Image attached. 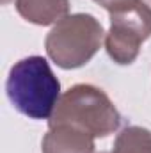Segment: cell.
I'll use <instances>...</instances> for the list:
<instances>
[{"mask_svg":"<svg viewBox=\"0 0 151 153\" xmlns=\"http://www.w3.org/2000/svg\"><path fill=\"white\" fill-rule=\"evenodd\" d=\"M100 153H112V152H100Z\"/></svg>","mask_w":151,"mask_h":153,"instance_id":"cell-10","label":"cell"},{"mask_svg":"<svg viewBox=\"0 0 151 153\" xmlns=\"http://www.w3.org/2000/svg\"><path fill=\"white\" fill-rule=\"evenodd\" d=\"M73 125L96 137H107L121 125V114L107 93L93 84H76L59 100L48 125Z\"/></svg>","mask_w":151,"mask_h":153,"instance_id":"cell-2","label":"cell"},{"mask_svg":"<svg viewBox=\"0 0 151 153\" xmlns=\"http://www.w3.org/2000/svg\"><path fill=\"white\" fill-rule=\"evenodd\" d=\"M96 4H100L103 9H107L109 13H114V11H119V9H123V7H128V5H132L133 2H137V0H94Z\"/></svg>","mask_w":151,"mask_h":153,"instance_id":"cell-8","label":"cell"},{"mask_svg":"<svg viewBox=\"0 0 151 153\" xmlns=\"http://www.w3.org/2000/svg\"><path fill=\"white\" fill-rule=\"evenodd\" d=\"M151 36V7L137 0L128 7L110 13V29L105 34V48L115 64H132L141 46Z\"/></svg>","mask_w":151,"mask_h":153,"instance_id":"cell-4","label":"cell"},{"mask_svg":"<svg viewBox=\"0 0 151 153\" xmlns=\"http://www.w3.org/2000/svg\"><path fill=\"white\" fill-rule=\"evenodd\" d=\"M2 2H4V4H7V2H9V0H2Z\"/></svg>","mask_w":151,"mask_h":153,"instance_id":"cell-9","label":"cell"},{"mask_svg":"<svg viewBox=\"0 0 151 153\" xmlns=\"http://www.w3.org/2000/svg\"><path fill=\"white\" fill-rule=\"evenodd\" d=\"M5 91L13 107L30 119H50L62 96L59 78L41 55L14 62L7 75Z\"/></svg>","mask_w":151,"mask_h":153,"instance_id":"cell-1","label":"cell"},{"mask_svg":"<svg viewBox=\"0 0 151 153\" xmlns=\"http://www.w3.org/2000/svg\"><path fill=\"white\" fill-rule=\"evenodd\" d=\"M18 14L34 25H53L68 16L70 0H16Z\"/></svg>","mask_w":151,"mask_h":153,"instance_id":"cell-6","label":"cell"},{"mask_svg":"<svg viewBox=\"0 0 151 153\" xmlns=\"http://www.w3.org/2000/svg\"><path fill=\"white\" fill-rule=\"evenodd\" d=\"M112 153H151V130L144 126H126L117 134Z\"/></svg>","mask_w":151,"mask_h":153,"instance_id":"cell-7","label":"cell"},{"mask_svg":"<svg viewBox=\"0 0 151 153\" xmlns=\"http://www.w3.org/2000/svg\"><path fill=\"white\" fill-rule=\"evenodd\" d=\"M103 39V27L93 14L76 13L53 25L44 39V48L59 68L75 70L96 55Z\"/></svg>","mask_w":151,"mask_h":153,"instance_id":"cell-3","label":"cell"},{"mask_svg":"<svg viewBox=\"0 0 151 153\" xmlns=\"http://www.w3.org/2000/svg\"><path fill=\"white\" fill-rule=\"evenodd\" d=\"M43 153H94V137L73 125H52L41 143Z\"/></svg>","mask_w":151,"mask_h":153,"instance_id":"cell-5","label":"cell"}]
</instances>
